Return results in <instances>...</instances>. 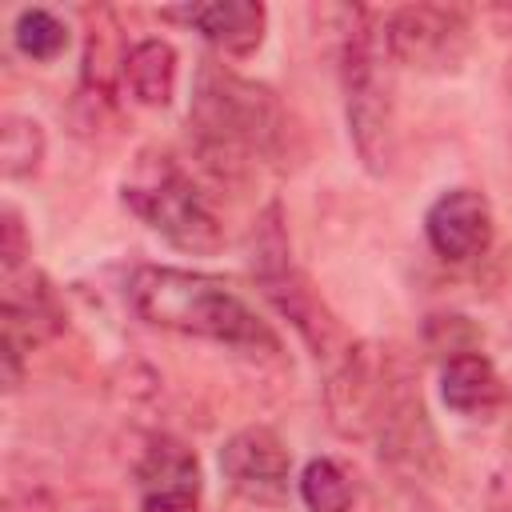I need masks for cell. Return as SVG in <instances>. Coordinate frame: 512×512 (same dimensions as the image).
<instances>
[{
  "label": "cell",
  "instance_id": "obj_1",
  "mask_svg": "<svg viewBox=\"0 0 512 512\" xmlns=\"http://www.w3.org/2000/svg\"><path fill=\"white\" fill-rule=\"evenodd\" d=\"M188 136L200 164L216 180H240L260 160H276L288 140L284 104L268 84L232 72L224 60L204 56L192 80Z\"/></svg>",
  "mask_w": 512,
  "mask_h": 512
},
{
  "label": "cell",
  "instance_id": "obj_2",
  "mask_svg": "<svg viewBox=\"0 0 512 512\" xmlns=\"http://www.w3.org/2000/svg\"><path fill=\"white\" fill-rule=\"evenodd\" d=\"M128 308L160 332L224 344L248 356H280L276 328L224 280L172 264H140L124 284Z\"/></svg>",
  "mask_w": 512,
  "mask_h": 512
},
{
  "label": "cell",
  "instance_id": "obj_3",
  "mask_svg": "<svg viewBox=\"0 0 512 512\" xmlns=\"http://www.w3.org/2000/svg\"><path fill=\"white\" fill-rule=\"evenodd\" d=\"M340 84L348 140L372 176H388L396 160V112H392V56L384 40V16L372 8H344L340 28Z\"/></svg>",
  "mask_w": 512,
  "mask_h": 512
},
{
  "label": "cell",
  "instance_id": "obj_4",
  "mask_svg": "<svg viewBox=\"0 0 512 512\" xmlns=\"http://www.w3.org/2000/svg\"><path fill=\"white\" fill-rule=\"evenodd\" d=\"M124 208L160 240L188 256H212L224 244V224L192 172L168 148H140L120 184Z\"/></svg>",
  "mask_w": 512,
  "mask_h": 512
},
{
  "label": "cell",
  "instance_id": "obj_5",
  "mask_svg": "<svg viewBox=\"0 0 512 512\" xmlns=\"http://www.w3.org/2000/svg\"><path fill=\"white\" fill-rule=\"evenodd\" d=\"M252 276H256L264 300L300 332V340L316 356L336 360L348 348V344H340V324L332 320V312L324 308V300L312 292L308 276L292 260L288 232H284V220H280V204H268L264 216L256 220V232H252Z\"/></svg>",
  "mask_w": 512,
  "mask_h": 512
},
{
  "label": "cell",
  "instance_id": "obj_6",
  "mask_svg": "<svg viewBox=\"0 0 512 512\" xmlns=\"http://www.w3.org/2000/svg\"><path fill=\"white\" fill-rule=\"evenodd\" d=\"M384 40L392 64L448 76L472 48V16L460 4H404L384 12Z\"/></svg>",
  "mask_w": 512,
  "mask_h": 512
},
{
  "label": "cell",
  "instance_id": "obj_7",
  "mask_svg": "<svg viewBox=\"0 0 512 512\" xmlns=\"http://www.w3.org/2000/svg\"><path fill=\"white\" fill-rule=\"evenodd\" d=\"M396 364H400V356H392L376 344H348L332 360V372L324 384V404H328L332 428L340 436H372L376 432Z\"/></svg>",
  "mask_w": 512,
  "mask_h": 512
},
{
  "label": "cell",
  "instance_id": "obj_8",
  "mask_svg": "<svg viewBox=\"0 0 512 512\" xmlns=\"http://www.w3.org/2000/svg\"><path fill=\"white\" fill-rule=\"evenodd\" d=\"M228 488L252 504H284L292 488V452L268 424H248L220 444Z\"/></svg>",
  "mask_w": 512,
  "mask_h": 512
},
{
  "label": "cell",
  "instance_id": "obj_9",
  "mask_svg": "<svg viewBox=\"0 0 512 512\" xmlns=\"http://www.w3.org/2000/svg\"><path fill=\"white\" fill-rule=\"evenodd\" d=\"M64 332V308L52 280L24 264L20 272H4L0 284V348L28 356L32 348L56 340Z\"/></svg>",
  "mask_w": 512,
  "mask_h": 512
},
{
  "label": "cell",
  "instance_id": "obj_10",
  "mask_svg": "<svg viewBox=\"0 0 512 512\" xmlns=\"http://www.w3.org/2000/svg\"><path fill=\"white\" fill-rule=\"evenodd\" d=\"M372 440L380 444L376 448L380 460H388L392 468L424 472V468L436 464V432H432V420L424 412L420 388H416V380H412L404 360L396 364V376H392V388H388V400L380 408Z\"/></svg>",
  "mask_w": 512,
  "mask_h": 512
},
{
  "label": "cell",
  "instance_id": "obj_11",
  "mask_svg": "<svg viewBox=\"0 0 512 512\" xmlns=\"http://www.w3.org/2000/svg\"><path fill=\"white\" fill-rule=\"evenodd\" d=\"M428 248L448 264H468L492 244V204L476 188H448L424 212Z\"/></svg>",
  "mask_w": 512,
  "mask_h": 512
},
{
  "label": "cell",
  "instance_id": "obj_12",
  "mask_svg": "<svg viewBox=\"0 0 512 512\" xmlns=\"http://www.w3.org/2000/svg\"><path fill=\"white\" fill-rule=\"evenodd\" d=\"M164 20H184L196 28L216 52L224 56H252L268 32V8L260 0H216V4H188L164 8Z\"/></svg>",
  "mask_w": 512,
  "mask_h": 512
},
{
  "label": "cell",
  "instance_id": "obj_13",
  "mask_svg": "<svg viewBox=\"0 0 512 512\" xmlns=\"http://www.w3.org/2000/svg\"><path fill=\"white\" fill-rule=\"evenodd\" d=\"M440 400L464 420H488L504 404V380L484 352H464L440 364Z\"/></svg>",
  "mask_w": 512,
  "mask_h": 512
},
{
  "label": "cell",
  "instance_id": "obj_14",
  "mask_svg": "<svg viewBox=\"0 0 512 512\" xmlns=\"http://www.w3.org/2000/svg\"><path fill=\"white\" fill-rule=\"evenodd\" d=\"M176 72H180L176 48L168 40H160V36H148V40H136L128 48L124 88L144 108H168L172 96H176Z\"/></svg>",
  "mask_w": 512,
  "mask_h": 512
},
{
  "label": "cell",
  "instance_id": "obj_15",
  "mask_svg": "<svg viewBox=\"0 0 512 512\" xmlns=\"http://www.w3.org/2000/svg\"><path fill=\"white\" fill-rule=\"evenodd\" d=\"M136 484L144 492H200V460L176 436H152L136 460Z\"/></svg>",
  "mask_w": 512,
  "mask_h": 512
},
{
  "label": "cell",
  "instance_id": "obj_16",
  "mask_svg": "<svg viewBox=\"0 0 512 512\" xmlns=\"http://www.w3.org/2000/svg\"><path fill=\"white\" fill-rule=\"evenodd\" d=\"M296 488H300V500L308 512H352V504H356V480L332 456L308 460Z\"/></svg>",
  "mask_w": 512,
  "mask_h": 512
},
{
  "label": "cell",
  "instance_id": "obj_17",
  "mask_svg": "<svg viewBox=\"0 0 512 512\" xmlns=\"http://www.w3.org/2000/svg\"><path fill=\"white\" fill-rule=\"evenodd\" d=\"M48 140L32 116H4L0 124V172L4 180H32L44 164Z\"/></svg>",
  "mask_w": 512,
  "mask_h": 512
},
{
  "label": "cell",
  "instance_id": "obj_18",
  "mask_svg": "<svg viewBox=\"0 0 512 512\" xmlns=\"http://www.w3.org/2000/svg\"><path fill=\"white\" fill-rule=\"evenodd\" d=\"M12 40L16 48L36 60V64H52L64 48H68V28L60 16H52L48 8H20L16 24H12Z\"/></svg>",
  "mask_w": 512,
  "mask_h": 512
},
{
  "label": "cell",
  "instance_id": "obj_19",
  "mask_svg": "<svg viewBox=\"0 0 512 512\" xmlns=\"http://www.w3.org/2000/svg\"><path fill=\"white\" fill-rule=\"evenodd\" d=\"M424 344L440 356V360H452V356H464V352H480V332L468 316H456V312H436L428 316L424 324Z\"/></svg>",
  "mask_w": 512,
  "mask_h": 512
},
{
  "label": "cell",
  "instance_id": "obj_20",
  "mask_svg": "<svg viewBox=\"0 0 512 512\" xmlns=\"http://www.w3.org/2000/svg\"><path fill=\"white\" fill-rule=\"evenodd\" d=\"M32 256V240H28V228H24V216L4 204L0 208V268L4 272H20Z\"/></svg>",
  "mask_w": 512,
  "mask_h": 512
},
{
  "label": "cell",
  "instance_id": "obj_21",
  "mask_svg": "<svg viewBox=\"0 0 512 512\" xmlns=\"http://www.w3.org/2000/svg\"><path fill=\"white\" fill-rule=\"evenodd\" d=\"M140 512H204L200 492H144Z\"/></svg>",
  "mask_w": 512,
  "mask_h": 512
},
{
  "label": "cell",
  "instance_id": "obj_22",
  "mask_svg": "<svg viewBox=\"0 0 512 512\" xmlns=\"http://www.w3.org/2000/svg\"><path fill=\"white\" fill-rule=\"evenodd\" d=\"M488 512H512V464H504L488 484Z\"/></svg>",
  "mask_w": 512,
  "mask_h": 512
}]
</instances>
